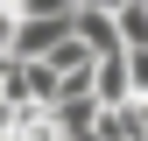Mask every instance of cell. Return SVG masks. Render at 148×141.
Masks as SVG:
<instances>
[{
    "instance_id": "6da1fadb",
    "label": "cell",
    "mask_w": 148,
    "mask_h": 141,
    "mask_svg": "<svg viewBox=\"0 0 148 141\" xmlns=\"http://www.w3.org/2000/svg\"><path fill=\"white\" fill-rule=\"evenodd\" d=\"M127 78H134V99H148V49H127Z\"/></svg>"
}]
</instances>
